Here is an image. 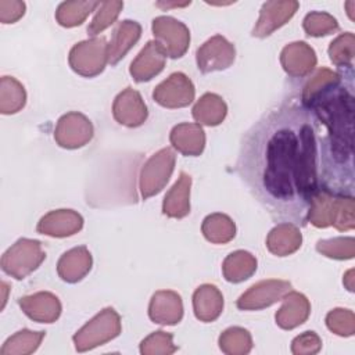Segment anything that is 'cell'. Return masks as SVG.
Instances as JSON below:
<instances>
[{
    "mask_svg": "<svg viewBox=\"0 0 355 355\" xmlns=\"http://www.w3.org/2000/svg\"><path fill=\"white\" fill-rule=\"evenodd\" d=\"M236 168L273 219L304 227L320 186L316 118L295 104L270 110L245 133Z\"/></svg>",
    "mask_w": 355,
    "mask_h": 355,
    "instance_id": "cell-1",
    "label": "cell"
},
{
    "mask_svg": "<svg viewBox=\"0 0 355 355\" xmlns=\"http://www.w3.org/2000/svg\"><path fill=\"white\" fill-rule=\"evenodd\" d=\"M352 79L345 82V73L327 83L305 103L304 108L313 112L327 129L324 137L326 179L334 191L348 194L352 191V155H354V111L355 98Z\"/></svg>",
    "mask_w": 355,
    "mask_h": 355,
    "instance_id": "cell-2",
    "label": "cell"
},
{
    "mask_svg": "<svg viewBox=\"0 0 355 355\" xmlns=\"http://www.w3.org/2000/svg\"><path fill=\"white\" fill-rule=\"evenodd\" d=\"M306 220L316 227L334 226L340 232L352 230L355 226L352 194L334 191L320 183L311 198Z\"/></svg>",
    "mask_w": 355,
    "mask_h": 355,
    "instance_id": "cell-3",
    "label": "cell"
},
{
    "mask_svg": "<svg viewBox=\"0 0 355 355\" xmlns=\"http://www.w3.org/2000/svg\"><path fill=\"white\" fill-rule=\"evenodd\" d=\"M121 330V316L118 312L111 306L104 308L73 334L75 349L78 352H86L104 345L118 337Z\"/></svg>",
    "mask_w": 355,
    "mask_h": 355,
    "instance_id": "cell-4",
    "label": "cell"
},
{
    "mask_svg": "<svg viewBox=\"0 0 355 355\" xmlns=\"http://www.w3.org/2000/svg\"><path fill=\"white\" fill-rule=\"evenodd\" d=\"M46 259L39 240L22 237L17 240L1 257V269L6 275L22 280L35 272Z\"/></svg>",
    "mask_w": 355,
    "mask_h": 355,
    "instance_id": "cell-5",
    "label": "cell"
},
{
    "mask_svg": "<svg viewBox=\"0 0 355 355\" xmlns=\"http://www.w3.org/2000/svg\"><path fill=\"white\" fill-rule=\"evenodd\" d=\"M73 72L85 78L100 75L108 64V43L104 37H90L76 43L68 55Z\"/></svg>",
    "mask_w": 355,
    "mask_h": 355,
    "instance_id": "cell-6",
    "label": "cell"
},
{
    "mask_svg": "<svg viewBox=\"0 0 355 355\" xmlns=\"http://www.w3.org/2000/svg\"><path fill=\"white\" fill-rule=\"evenodd\" d=\"M176 155L172 148L165 147L153 154L143 165L139 178V189L144 200L158 194L173 173Z\"/></svg>",
    "mask_w": 355,
    "mask_h": 355,
    "instance_id": "cell-7",
    "label": "cell"
},
{
    "mask_svg": "<svg viewBox=\"0 0 355 355\" xmlns=\"http://www.w3.org/2000/svg\"><path fill=\"white\" fill-rule=\"evenodd\" d=\"M151 31L166 57L180 58L186 54L190 44V31L182 21L159 15L153 19Z\"/></svg>",
    "mask_w": 355,
    "mask_h": 355,
    "instance_id": "cell-8",
    "label": "cell"
},
{
    "mask_svg": "<svg viewBox=\"0 0 355 355\" xmlns=\"http://www.w3.org/2000/svg\"><path fill=\"white\" fill-rule=\"evenodd\" d=\"M93 133L94 129L90 119L78 111H71L58 119L54 129V140L62 148L75 150L86 146Z\"/></svg>",
    "mask_w": 355,
    "mask_h": 355,
    "instance_id": "cell-9",
    "label": "cell"
},
{
    "mask_svg": "<svg viewBox=\"0 0 355 355\" xmlns=\"http://www.w3.org/2000/svg\"><path fill=\"white\" fill-rule=\"evenodd\" d=\"M288 291H291V283L287 280H261L243 293L236 305L241 311H259L282 301Z\"/></svg>",
    "mask_w": 355,
    "mask_h": 355,
    "instance_id": "cell-10",
    "label": "cell"
},
{
    "mask_svg": "<svg viewBox=\"0 0 355 355\" xmlns=\"http://www.w3.org/2000/svg\"><path fill=\"white\" fill-rule=\"evenodd\" d=\"M196 89L193 82L183 72H173L155 86L153 98L165 108H183L193 103Z\"/></svg>",
    "mask_w": 355,
    "mask_h": 355,
    "instance_id": "cell-11",
    "label": "cell"
},
{
    "mask_svg": "<svg viewBox=\"0 0 355 355\" xmlns=\"http://www.w3.org/2000/svg\"><path fill=\"white\" fill-rule=\"evenodd\" d=\"M234 44L222 35H215L209 37L204 44L198 47L196 53L197 68L202 73L225 71L234 62Z\"/></svg>",
    "mask_w": 355,
    "mask_h": 355,
    "instance_id": "cell-12",
    "label": "cell"
},
{
    "mask_svg": "<svg viewBox=\"0 0 355 355\" xmlns=\"http://www.w3.org/2000/svg\"><path fill=\"white\" fill-rule=\"evenodd\" d=\"M298 7L300 3L295 0L265 1L259 10V17L251 35L259 39L272 35L294 17Z\"/></svg>",
    "mask_w": 355,
    "mask_h": 355,
    "instance_id": "cell-13",
    "label": "cell"
},
{
    "mask_svg": "<svg viewBox=\"0 0 355 355\" xmlns=\"http://www.w3.org/2000/svg\"><path fill=\"white\" fill-rule=\"evenodd\" d=\"M112 115L119 125L139 128L146 122L148 111L140 93L132 87H126L115 97L112 104Z\"/></svg>",
    "mask_w": 355,
    "mask_h": 355,
    "instance_id": "cell-14",
    "label": "cell"
},
{
    "mask_svg": "<svg viewBox=\"0 0 355 355\" xmlns=\"http://www.w3.org/2000/svg\"><path fill=\"white\" fill-rule=\"evenodd\" d=\"M316 62V53L306 42L288 43L280 53V64L284 72L293 78L309 75L315 69Z\"/></svg>",
    "mask_w": 355,
    "mask_h": 355,
    "instance_id": "cell-15",
    "label": "cell"
},
{
    "mask_svg": "<svg viewBox=\"0 0 355 355\" xmlns=\"http://www.w3.org/2000/svg\"><path fill=\"white\" fill-rule=\"evenodd\" d=\"M18 305L29 319L37 323H54L62 311L58 297L49 291L21 297Z\"/></svg>",
    "mask_w": 355,
    "mask_h": 355,
    "instance_id": "cell-16",
    "label": "cell"
},
{
    "mask_svg": "<svg viewBox=\"0 0 355 355\" xmlns=\"http://www.w3.org/2000/svg\"><path fill=\"white\" fill-rule=\"evenodd\" d=\"M83 227V218L73 209H54L40 218L36 230L50 237H69Z\"/></svg>",
    "mask_w": 355,
    "mask_h": 355,
    "instance_id": "cell-17",
    "label": "cell"
},
{
    "mask_svg": "<svg viewBox=\"0 0 355 355\" xmlns=\"http://www.w3.org/2000/svg\"><path fill=\"white\" fill-rule=\"evenodd\" d=\"M148 316L154 323L173 326L183 318L182 297L172 290H159L153 294L148 305Z\"/></svg>",
    "mask_w": 355,
    "mask_h": 355,
    "instance_id": "cell-18",
    "label": "cell"
},
{
    "mask_svg": "<svg viewBox=\"0 0 355 355\" xmlns=\"http://www.w3.org/2000/svg\"><path fill=\"white\" fill-rule=\"evenodd\" d=\"M166 55L155 40L147 42L129 67V73L136 82H148L165 67Z\"/></svg>",
    "mask_w": 355,
    "mask_h": 355,
    "instance_id": "cell-19",
    "label": "cell"
},
{
    "mask_svg": "<svg viewBox=\"0 0 355 355\" xmlns=\"http://www.w3.org/2000/svg\"><path fill=\"white\" fill-rule=\"evenodd\" d=\"M283 304L275 315L276 324L283 330H293L306 322L311 313L309 300L297 291H288L283 298Z\"/></svg>",
    "mask_w": 355,
    "mask_h": 355,
    "instance_id": "cell-20",
    "label": "cell"
},
{
    "mask_svg": "<svg viewBox=\"0 0 355 355\" xmlns=\"http://www.w3.org/2000/svg\"><path fill=\"white\" fill-rule=\"evenodd\" d=\"M93 258L85 245L64 252L57 262V273L67 283L80 282L92 269Z\"/></svg>",
    "mask_w": 355,
    "mask_h": 355,
    "instance_id": "cell-21",
    "label": "cell"
},
{
    "mask_svg": "<svg viewBox=\"0 0 355 355\" xmlns=\"http://www.w3.org/2000/svg\"><path fill=\"white\" fill-rule=\"evenodd\" d=\"M171 144L183 155L198 157L205 147V132L200 123L183 122L171 130Z\"/></svg>",
    "mask_w": 355,
    "mask_h": 355,
    "instance_id": "cell-22",
    "label": "cell"
},
{
    "mask_svg": "<svg viewBox=\"0 0 355 355\" xmlns=\"http://www.w3.org/2000/svg\"><path fill=\"white\" fill-rule=\"evenodd\" d=\"M141 36V26L139 22L132 19L121 21L111 36L108 43V64L116 65L128 51L139 42Z\"/></svg>",
    "mask_w": 355,
    "mask_h": 355,
    "instance_id": "cell-23",
    "label": "cell"
},
{
    "mask_svg": "<svg viewBox=\"0 0 355 355\" xmlns=\"http://www.w3.org/2000/svg\"><path fill=\"white\" fill-rule=\"evenodd\" d=\"M190 187L191 178L186 172H180L175 184L165 194L162 201L164 215L182 219L190 214Z\"/></svg>",
    "mask_w": 355,
    "mask_h": 355,
    "instance_id": "cell-24",
    "label": "cell"
},
{
    "mask_svg": "<svg viewBox=\"0 0 355 355\" xmlns=\"http://www.w3.org/2000/svg\"><path fill=\"white\" fill-rule=\"evenodd\" d=\"M302 244V234L298 226L282 222L277 223L266 237V247L269 252L277 257H287L294 254Z\"/></svg>",
    "mask_w": 355,
    "mask_h": 355,
    "instance_id": "cell-25",
    "label": "cell"
},
{
    "mask_svg": "<svg viewBox=\"0 0 355 355\" xmlns=\"http://www.w3.org/2000/svg\"><path fill=\"white\" fill-rule=\"evenodd\" d=\"M194 315L201 322L216 320L223 311V295L214 284H201L193 294Z\"/></svg>",
    "mask_w": 355,
    "mask_h": 355,
    "instance_id": "cell-26",
    "label": "cell"
},
{
    "mask_svg": "<svg viewBox=\"0 0 355 355\" xmlns=\"http://www.w3.org/2000/svg\"><path fill=\"white\" fill-rule=\"evenodd\" d=\"M257 265V258L251 252L237 250L225 258L222 263V273L225 280L229 283H241L255 273Z\"/></svg>",
    "mask_w": 355,
    "mask_h": 355,
    "instance_id": "cell-27",
    "label": "cell"
},
{
    "mask_svg": "<svg viewBox=\"0 0 355 355\" xmlns=\"http://www.w3.org/2000/svg\"><path fill=\"white\" fill-rule=\"evenodd\" d=\"M191 114L197 123L205 126H216L226 118L227 105L220 96L215 93H205L197 100Z\"/></svg>",
    "mask_w": 355,
    "mask_h": 355,
    "instance_id": "cell-28",
    "label": "cell"
},
{
    "mask_svg": "<svg viewBox=\"0 0 355 355\" xmlns=\"http://www.w3.org/2000/svg\"><path fill=\"white\" fill-rule=\"evenodd\" d=\"M201 232L204 237L214 244H226L236 236V225L233 219L225 214L215 212L202 220Z\"/></svg>",
    "mask_w": 355,
    "mask_h": 355,
    "instance_id": "cell-29",
    "label": "cell"
},
{
    "mask_svg": "<svg viewBox=\"0 0 355 355\" xmlns=\"http://www.w3.org/2000/svg\"><path fill=\"white\" fill-rule=\"evenodd\" d=\"M26 104V92L24 85L12 76L0 79V112L4 115L17 114Z\"/></svg>",
    "mask_w": 355,
    "mask_h": 355,
    "instance_id": "cell-30",
    "label": "cell"
},
{
    "mask_svg": "<svg viewBox=\"0 0 355 355\" xmlns=\"http://www.w3.org/2000/svg\"><path fill=\"white\" fill-rule=\"evenodd\" d=\"M100 6V1H62L55 11L57 22L64 28H75L85 22L89 14Z\"/></svg>",
    "mask_w": 355,
    "mask_h": 355,
    "instance_id": "cell-31",
    "label": "cell"
},
{
    "mask_svg": "<svg viewBox=\"0 0 355 355\" xmlns=\"http://www.w3.org/2000/svg\"><path fill=\"white\" fill-rule=\"evenodd\" d=\"M44 336V331H32L29 329H22L6 340L0 349V355L32 354L39 348Z\"/></svg>",
    "mask_w": 355,
    "mask_h": 355,
    "instance_id": "cell-32",
    "label": "cell"
},
{
    "mask_svg": "<svg viewBox=\"0 0 355 355\" xmlns=\"http://www.w3.org/2000/svg\"><path fill=\"white\" fill-rule=\"evenodd\" d=\"M219 348L226 355H245L252 349V337L248 330L233 326L219 336Z\"/></svg>",
    "mask_w": 355,
    "mask_h": 355,
    "instance_id": "cell-33",
    "label": "cell"
},
{
    "mask_svg": "<svg viewBox=\"0 0 355 355\" xmlns=\"http://www.w3.org/2000/svg\"><path fill=\"white\" fill-rule=\"evenodd\" d=\"M329 58L338 68H347L352 71L355 55V36L352 32H344L338 35L329 46Z\"/></svg>",
    "mask_w": 355,
    "mask_h": 355,
    "instance_id": "cell-34",
    "label": "cell"
},
{
    "mask_svg": "<svg viewBox=\"0 0 355 355\" xmlns=\"http://www.w3.org/2000/svg\"><path fill=\"white\" fill-rule=\"evenodd\" d=\"M122 8H123V1H118V0L101 1L96 10V14L92 22L87 26V33L92 37H96L98 33L110 28L119 17V12L122 11Z\"/></svg>",
    "mask_w": 355,
    "mask_h": 355,
    "instance_id": "cell-35",
    "label": "cell"
},
{
    "mask_svg": "<svg viewBox=\"0 0 355 355\" xmlns=\"http://www.w3.org/2000/svg\"><path fill=\"white\" fill-rule=\"evenodd\" d=\"M316 251L337 261L352 259L355 255V240L354 237H333L319 240L316 243Z\"/></svg>",
    "mask_w": 355,
    "mask_h": 355,
    "instance_id": "cell-36",
    "label": "cell"
},
{
    "mask_svg": "<svg viewBox=\"0 0 355 355\" xmlns=\"http://www.w3.org/2000/svg\"><path fill=\"white\" fill-rule=\"evenodd\" d=\"M302 28L312 37H322L338 31L337 19L324 11H311L302 21Z\"/></svg>",
    "mask_w": 355,
    "mask_h": 355,
    "instance_id": "cell-37",
    "label": "cell"
},
{
    "mask_svg": "<svg viewBox=\"0 0 355 355\" xmlns=\"http://www.w3.org/2000/svg\"><path fill=\"white\" fill-rule=\"evenodd\" d=\"M176 351L178 347L173 344V336L162 330L151 333L140 343V352L143 355H171Z\"/></svg>",
    "mask_w": 355,
    "mask_h": 355,
    "instance_id": "cell-38",
    "label": "cell"
},
{
    "mask_svg": "<svg viewBox=\"0 0 355 355\" xmlns=\"http://www.w3.org/2000/svg\"><path fill=\"white\" fill-rule=\"evenodd\" d=\"M326 326L340 337H351L355 333V315L351 309L334 308L326 315Z\"/></svg>",
    "mask_w": 355,
    "mask_h": 355,
    "instance_id": "cell-39",
    "label": "cell"
},
{
    "mask_svg": "<svg viewBox=\"0 0 355 355\" xmlns=\"http://www.w3.org/2000/svg\"><path fill=\"white\" fill-rule=\"evenodd\" d=\"M340 76L338 72L331 71L329 68H318L315 73L306 80V83L302 87V94H301V103H305L308 98H311L315 93H318L320 89H323L327 83L336 80Z\"/></svg>",
    "mask_w": 355,
    "mask_h": 355,
    "instance_id": "cell-40",
    "label": "cell"
},
{
    "mask_svg": "<svg viewBox=\"0 0 355 355\" xmlns=\"http://www.w3.org/2000/svg\"><path fill=\"white\" fill-rule=\"evenodd\" d=\"M322 348V340L315 331H304L291 341V352L294 355H313Z\"/></svg>",
    "mask_w": 355,
    "mask_h": 355,
    "instance_id": "cell-41",
    "label": "cell"
},
{
    "mask_svg": "<svg viewBox=\"0 0 355 355\" xmlns=\"http://www.w3.org/2000/svg\"><path fill=\"white\" fill-rule=\"evenodd\" d=\"M25 3L19 0H0V21L3 24H14L25 14Z\"/></svg>",
    "mask_w": 355,
    "mask_h": 355,
    "instance_id": "cell-42",
    "label": "cell"
},
{
    "mask_svg": "<svg viewBox=\"0 0 355 355\" xmlns=\"http://www.w3.org/2000/svg\"><path fill=\"white\" fill-rule=\"evenodd\" d=\"M354 270L352 269H349L347 273H345V276H344V284H345V287L349 290V291H354Z\"/></svg>",
    "mask_w": 355,
    "mask_h": 355,
    "instance_id": "cell-43",
    "label": "cell"
},
{
    "mask_svg": "<svg viewBox=\"0 0 355 355\" xmlns=\"http://www.w3.org/2000/svg\"><path fill=\"white\" fill-rule=\"evenodd\" d=\"M190 4V1H184V3H157V6L158 7H165V8H168V7H184V6H189Z\"/></svg>",
    "mask_w": 355,
    "mask_h": 355,
    "instance_id": "cell-44",
    "label": "cell"
},
{
    "mask_svg": "<svg viewBox=\"0 0 355 355\" xmlns=\"http://www.w3.org/2000/svg\"><path fill=\"white\" fill-rule=\"evenodd\" d=\"M1 288H3V304H1V308H4L6 301H7V291H8V286H7L6 282H1Z\"/></svg>",
    "mask_w": 355,
    "mask_h": 355,
    "instance_id": "cell-45",
    "label": "cell"
}]
</instances>
